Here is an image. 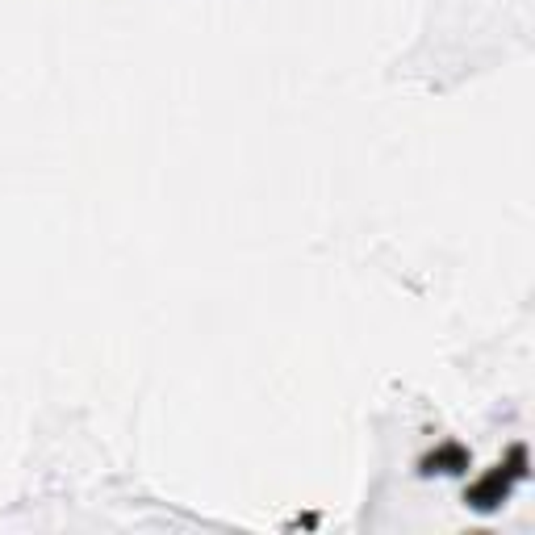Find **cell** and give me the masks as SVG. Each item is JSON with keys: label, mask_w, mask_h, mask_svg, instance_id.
<instances>
[{"label": "cell", "mask_w": 535, "mask_h": 535, "mask_svg": "<svg viewBox=\"0 0 535 535\" xmlns=\"http://www.w3.org/2000/svg\"><path fill=\"white\" fill-rule=\"evenodd\" d=\"M469 469V452H464L456 439H444V444H439L431 456H423V473L427 477H452V473H464Z\"/></svg>", "instance_id": "cell-2"}, {"label": "cell", "mask_w": 535, "mask_h": 535, "mask_svg": "<svg viewBox=\"0 0 535 535\" xmlns=\"http://www.w3.org/2000/svg\"><path fill=\"white\" fill-rule=\"evenodd\" d=\"M527 477V448L515 444L506 452L502 464H494L490 473H481L473 485H469V494H464V502H469L473 510H481V515H494V510H502L510 502V494H515V485Z\"/></svg>", "instance_id": "cell-1"}]
</instances>
